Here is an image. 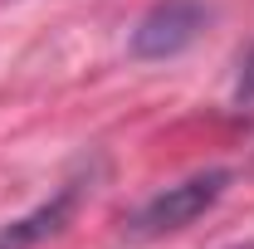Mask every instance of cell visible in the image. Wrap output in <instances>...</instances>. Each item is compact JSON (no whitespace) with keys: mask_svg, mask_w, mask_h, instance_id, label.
Segmentation results:
<instances>
[{"mask_svg":"<svg viewBox=\"0 0 254 249\" xmlns=\"http://www.w3.org/2000/svg\"><path fill=\"white\" fill-rule=\"evenodd\" d=\"M88 190H93V171H73L39 205H30L25 215L0 225V249H39V245H49L54 235L68 230V220L78 215V205L88 200Z\"/></svg>","mask_w":254,"mask_h":249,"instance_id":"cell-3","label":"cell"},{"mask_svg":"<svg viewBox=\"0 0 254 249\" xmlns=\"http://www.w3.org/2000/svg\"><path fill=\"white\" fill-rule=\"evenodd\" d=\"M240 249H254V245H240Z\"/></svg>","mask_w":254,"mask_h":249,"instance_id":"cell-4","label":"cell"},{"mask_svg":"<svg viewBox=\"0 0 254 249\" xmlns=\"http://www.w3.org/2000/svg\"><path fill=\"white\" fill-rule=\"evenodd\" d=\"M230 171L225 166H205V171H190L181 181H171V186H161L157 195H147L132 215L123 220V235L132 245H152V240H166V235H176V230H186L195 220L205 215V210H215L220 205V195L230 190Z\"/></svg>","mask_w":254,"mask_h":249,"instance_id":"cell-1","label":"cell"},{"mask_svg":"<svg viewBox=\"0 0 254 249\" xmlns=\"http://www.w3.org/2000/svg\"><path fill=\"white\" fill-rule=\"evenodd\" d=\"M210 5L205 0H157L127 34V54L132 59H176L186 54L200 34L210 30Z\"/></svg>","mask_w":254,"mask_h":249,"instance_id":"cell-2","label":"cell"}]
</instances>
